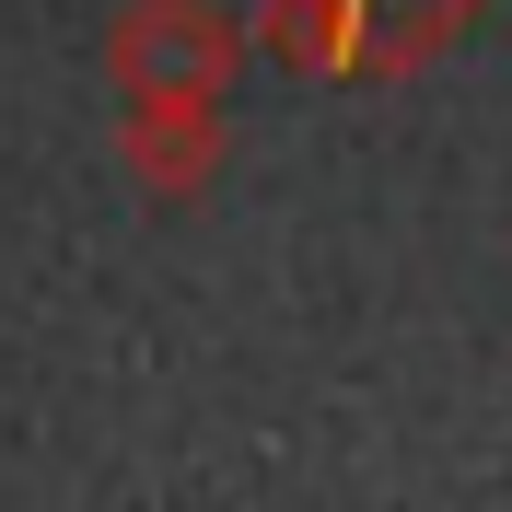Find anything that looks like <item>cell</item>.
<instances>
[{
	"label": "cell",
	"mask_w": 512,
	"mask_h": 512,
	"mask_svg": "<svg viewBox=\"0 0 512 512\" xmlns=\"http://www.w3.org/2000/svg\"><path fill=\"white\" fill-rule=\"evenodd\" d=\"M256 35L222 0H117L105 24V82L117 105H233Z\"/></svg>",
	"instance_id": "obj_1"
},
{
	"label": "cell",
	"mask_w": 512,
	"mask_h": 512,
	"mask_svg": "<svg viewBox=\"0 0 512 512\" xmlns=\"http://www.w3.org/2000/svg\"><path fill=\"white\" fill-rule=\"evenodd\" d=\"M478 0H408V35H454ZM256 35L315 82H373V0H256Z\"/></svg>",
	"instance_id": "obj_2"
},
{
	"label": "cell",
	"mask_w": 512,
	"mask_h": 512,
	"mask_svg": "<svg viewBox=\"0 0 512 512\" xmlns=\"http://www.w3.org/2000/svg\"><path fill=\"white\" fill-rule=\"evenodd\" d=\"M117 152H128V187L152 210H198L222 187L233 128H222V105H117Z\"/></svg>",
	"instance_id": "obj_3"
}]
</instances>
